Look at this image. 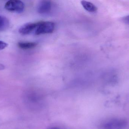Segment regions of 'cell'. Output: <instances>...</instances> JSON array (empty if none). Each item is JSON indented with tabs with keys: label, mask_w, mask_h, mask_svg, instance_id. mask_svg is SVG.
<instances>
[{
	"label": "cell",
	"mask_w": 129,
	"mask_h": 129,
	"mask_svg": "<svg viewBox=\"0 0 129 129\" xmlns=\"http://www.w3.org/2000/svg\"><path fill=\"white\" fill-rule=\"evenodd\" d=\"M128 125V122L123 118H113L108 120L100 125L101 129H125Z\"/></svg>",
	"instance_id": "6da1fadb"
},
{
	"label": "cell",
	"mask_w": 129,
	"mask_h": 129,
	"mask_svg": "<svg viewBox=\"0 0 129 129\" xmlns=\"http://www.w3.org/2000/svg\"><path fill=\"white\" fill-rule=\"evenodd\" d=\"M37 26L35 30V35L52 33L55 29V24L51 21H40L37 22Z\"/></svg>",
	"instance_id": "7a4b0ae2"
},
{
	"label": "cell",
	"mask_w": 129,
	"mask_h": 129,
	"mask_svg": "<svg viewBox=\"0 0 129 129\" xmlns=\"http://www.w3.org/2000/svg\"><path fill=\"white\" fill-rule=\"evenodd\" d=\"M5 8L8 11L21 13L24 10L25 5L21 1L10 0L6 2Z\"/></svg>",
	"instance_id": "3957f363"
},
{
	"label": "cell",
	"mask_w": 129,
	"mask_h": 129,
	"mask_svg": "<svg viewBox=\"0 0 129 129\" xmlns=\"http://www.w3.org/2000/svg\"><path fill=\"white\" fill-rule=\"evenodd\" d=\"M29 102L34 106V107L40 108L44 104V97L42 94L33 93L29 94Z\"/></svg>",
	"instance_id": "277c9868"
},
{
	"label": "cell",
	"mask_w": 129,
	"mask_h": 129,
	"mask_svg": "<svg viewBox=\"0 0 129 129\" xmlns=\"http://www.w3.org/2000/svg\"><path fill=\"white\" fill-rule=\"evenodd\" d=\"M52 7V3L50 1H41L37 7L38 12L40 14H45L50 11Z\"/></svg>",
	"instance_id": "5b68a950"
},
{
	"label": "cell",
	"mask_w": 129,
	"mask_h": 129,
	"mask_svg": "<svg viewBox=\"0 0 129 129\" xmlns=\"http://www.w3.org/2000/svg\"><path fill=\"white\" fill-rule=\"evenodd\" d=\"M37 24V22H29L25 23L20 28L19 32L21 35H28L35 31Z\"/></svg>",
	"instance_id": "8992f818"
},
{
	"label": "cell",
	"mask_w": 129,
	"mask_h": 129,
	"mask_svg": "<svg viewBox=\"0 0 129 129\" xmlns=\"http://www.w3.org/2000/svg\"><path fill=\"white\" fill-rule=\"evenodd\" d=\"M81 4L84 9L89 12H95L97 11L98 8L92 3L86 1H81Z\"/></svg>",
	"instance_id": "52a82bcc"
},
{
	"label": "cell",
	"mask_w": 129,
	"mask_h": 129,
	"mask_svg": "<svg viewBox=\"0 0 129 129\" xmlns=\"http://www.w3.org/2000/svg\"><path fill=\"white\" fill-rule=\"evenodd\" d=\"M20 48L23 50L32 49L35 47L37 45V43L35 42H20L17 44Z\"/></svg>",
	"instance_id": "ba28073f"
},
{
	"label": "cell",
	"mask_w": 129,
	"mask_h": 129,
	"mask_svg": "<svg viewBox=\"0 0 129 129\" xmlns=\"http://www.w3.org/2000/svg\"><path fill=\"white\" fill-rule=\"evenodd\" d=\"M9 25V20L5 17L0 15V32L7 30Z\"/></svg>",
	"instance_id": "9c48e42d"
},
{
	"label": "cell",
	"mask_w": 129,
	"mask_h": 129,
	"mask_svg": "<svg viewBox=\"0 0 129 129\" xmlns=\"http://www.w3.org/2000/svg\"><path fill=\"white\" fill-rule=\"evenodd\" d=\"M8 44L3 41H0V50L5 49L7 47Z\"/></svg>",
	"instance_id": "30bf717a"
},
{
	"label": "cell",
	"mask_w": 129,
	"mask_h": 129,
	"mask_svg": "<svg viewBox=\"0 0 129 129\" xmlns=\"http://www.w3.org/2000/svg\"><path fill=\"white\" fill-rule=\"evenodd\" d=\"M123 20L125 22L129 24V15L124 17L123 19Z\"/></svg>",
	"instance_id": "8fae6325"
},
{
	"label": "cell",
	"mask_w": 129,
	"mask_h": 129,
	"mask_svg": "<svg viewBox=\"0 0 129 129\" xmlns=\"http://www.w3.org/2000/svg\"><path fill=\"white\" fill-rule=\"evenodd\" d=\"M5 69V66L2 64L0 63V70H3Z\"/></svg>",
	"instance_id": "7c38bea8"
},
{
	"label": "cell",
	"mask_w": 129,
	"mask_h": 129,
	"mask_svg": "<svg viewBox=\"0 0 129 129\" xmlns=\"http://www.w3.org/2000/svg\"><path fill=\"white\" fill-rule=\"evenodd\" d=\"M47 129H61L60 128H58V127H50V128H48Z\"/></svg>",
	"instance_id": "4fadbf2b"
}]
</instances>
